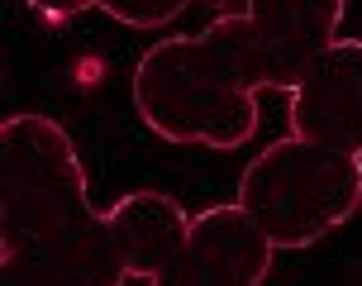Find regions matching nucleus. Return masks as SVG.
<instances>
[{"label": "nucleus", "instance_id": "f257e3e1", "mask_svg": "<svg viewBox=\"0 0 362 286\" xmlns=\"http://www.w3.org/2000/svg\"><path fill=\"white\" fill-rule=\"evenodd\" d=\"M110 214L90 205L86 167L53 115L0 125V286H124Z\"/></svg>", "mask_w": 362, "mask_h": 286}, {"label": "nucleus", "instance_id": "f03ea898", "mask_svg": "<svg viewBox=\"0 0 362 286\" xmlns=\"http://www.w3.org/2000/svg\"><path fill=\"white\" fill-rule=\"evenodd\" d=\"M134 110L163 143L215 153L243 148L262 120L257 96L224 67L205 34H163L134 62Z\"/></svg>", "mask_w": 362, "mask_h": 286}, {"label": "nucleus", "instance_id": "7ed1b4c3", "mask_svg": "<svg viewBox=\"0 0 362 286\" xmlns=\"http://www.w3.org/2000/svg\"><path fill=\"white\" fill-rule=\"evenodd\" d=\"M234 200L276 253L315 248L362 210V158L286 134L243 167Z\"/></svg>", "mask_w": 362, "mask_h": 286}, {"label": "nucleus", "instance_id": "20e7f679", "mask_svg": "<svg viewBox=\"0 0 362 286\" xmlns=\"http://www.w3.org/2000/svg\"><path fill=\"white\" fill-rule=\"evenodd\" d=\"M339 29L344 5L320 0V5H224L200 34L253 96L262 91L296 96L310 67L339 43Z\"/></svg>", "mask_w": 362, "mask_h": 286}, {"label": "nucleus", "instance_id": "39448f33", "mask_svg": "<svg viewBox=\"0 0 362 286\" xmlns=\"http://www.w3.org/2000/svg\"><path fill=\"white\" fill-rule=\"evenodd\" d=\"M272 239L248 214L229 205H205L191 214L186 244L148 286H262L272 272Z\"/></svg>", "mask_w": 362, "mask_h": 286}, {"label": "nucleus", "instance_id": "423d86ee", "mask_svg": "<svg viewBox=\"0 0 362 286\" xmlns=\"http://www.w3.org/2000/svg\"><path fill=\"white\" fill-rule=\"evenodd\" d=\"M291 134L362 158V38H339L291 96Z\"/></svg>", "mask_w": 362, "mask_h": 286}, {"label": "nucleus", "instance_id": "0eeeda50", "mask_svg": "<svg viewBox=\"0 0 362 286\" xmlns=\"http://www.w3.org/2000/svg\"><path fill=\"white\" fill-rule=\"evenodd\" d=\"M105 214L115 239H119L129 277H144V282H153L177 258V248L186 244V229H191V214L167 191H129Z\"/></svg>", "mask_w": 362, "mask_h": 286}, {"label": "nucleus", "instance_id": "6e6552de", "mask_svg": "<svg viewBox=\"0 0 362 286\" xmlns=\"http://www.w3.org/2000/svg\"><path fill=\"white\" fill-rule=\"evenodd\" d=\"M100 15L115 24H129V29H163V24L186 15V0H167V5H115V0H105Z\"/></svg>", "mask_w": 362, "mask_h": 286}]
</instances>
